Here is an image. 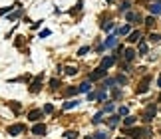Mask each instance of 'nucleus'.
Returning a JSON list of instances; mask_svg holds the SVG:
<instances>
[{"mask_svg":"<svg viewBox=\"0 0 161 139\" xmlns=\"http://www.w3.org/2000/svg\"><path fill=\"white\" fill-rule=\"evenodd\" d=\"M145 24H147V26H153V24H155V18H153V16H149V18L145 20Z\"/></svg>","mask_w":161,"mask_h":139,"instance_id":"39","label":"nucleus"},{"mask_svg":"<svg viewBox=\"0 0 161 139\" xmlns=\"http://www.w3.org/2000/svg\"><path fill=\"white\" fill-rule=\"evenodd\" d=\"M125 133L131 139H141V137H145L149 131H147V129H125Z\"/></svg>","mask_w":161,"mask_h":139,"instance_id":"1","label":"nucleus"},{"mask_svg":"<svg viewBox=\"0 0 161 139\" xmlns=\"http://www.w3.org/2000/svg\"><path fill=\"white\" fill-rule=\"evenodd\" d=\"M24 131H26V127H24L22 123H14V125L8 127V133H10V135H20V133H24Z\"/></svg>","mask_w":161,"mask_h":139,"instance_id":"4","label":"nucleus"},{"mask_svg":"<svg viewBox=\"0 0 161 139\" xmlns=\"http://www.w3.org/2000/svg\"><path fill=\"white\" fill-rule=\"evenodd\" d=\"M155 113H157V107H155L153 104L147 105V109H145V113H143V121H147V123H149L151 119H153V115H155Z\"/></svg>","mask_w":161,"mask_h":139,"instance_id":"2","label":"nucleus"},{"mask_svg":"<svg viewBox=\"0 0 161 139\" xmlns=\"http://www.w3.org/2000/svg\"><path fill=\"white\" fill-rule=\"evenodd\" d=\"M86 54H90V48H80V50H78V56H86Z\"/></svg>","mask_w":161,"mask_h":139,"instance_id":"28","label":"nucleus"},{"mask_svg":"<svg viewBox=\"0 0 161 139\" xmlns=\"http://www.w3.org/2000/svg\"><path fill=\"white\" fill-rule=\"evenodd\" d=\"M115 64V56H107V58H104L102 60V66L100 68H104V70H109L112 66Z\"/></svg>","mask_w":161,"mask_h":139,"instance_id":"6","label":"nucleus"},{"mask_svg":"<svg viewBox=\"0 0 161 139\" xmlns=\"http://www.w3.org/2000/svg\"><path fill=\"white\" fill-rule=\"evenodd\" d=\"M149 40H151V42H159V40H161V34H157V32H153V34L149 36Z\"/></svg>","mask_w":161,"mask_h":139,"instance_id":"27","label":"nucleus"},{"mask_svg":"<svg viewBox=\"0 0 161 139\" xmlns=\"http://www.w3.org/2000/svg\"><path fill=\"white\" fill-rule=\"evenodd\" d=\"M104 30H105V32H112V30H114V22H107L104 26Z\"/></svg>","mask_w":161,"mask_h":139,"instance_id":"34","label":"nucleus"},{"mask_svg":"<svg viewBox=\"0 0 161 139\" xmlns=\"http://www.w3.org/2000/svg\"><path fill=\"white\" fill-rule=\"evenodd\" d=\"M129 6H131L129 2H121V4H119V10H121V12H127V10H129Z\"/></svg>","mask_w":161,"mask_h":139,"instance_id":"26","label":"nucleus"},{"mask_svg":"<svg viewBox=\"0 0 161 139\" xmlns=\"http://www.w3.org/2000/svg\"><path fill=\"white\" fill-rule=\"evenodd\" d=\"M52 111H54V105H52V104L44 105V113H52Z\"/></svg>","mask_w":161,"mask_h":139,"instance_id":"29","label":"nucleus"},{"mask_svg":"<svg viewBox=\"0 0 161 139\" xmlns=\"http://www.w3.org/2000/svg\"><path fill=\"white\" fill-rule=\"evenodd\" d=\"M137 40H141V34H139L137 30H135V32H131L129 38H127V42H137Z\"/></svg>","mask_w":161,"mask_h":139,"instance_id":"15","label":"nucleus"},{"mask_svg":"<svg viewBox=\"0 0 161 139\" xmlns=\"http://www.w3.org/2000/svg\"><path fill=\"white\" fill-rule=\"evenodd\" d=\"M117 139H127V137H117Z\"/></svg>","mask_w":161,"mask_h":139,"instance_id":"44","label":"nucleus"},{"mask_svg":"<svg viewBox=\"0 0 161 139\" xmlns=\"http://www.w3.org/2000/svg\"><path fill=\"white\" fill-rule=\"evenodd\" d=\"M159 99H161V97H159Z\"/></svg>","mask_w":161,"mask_h":139,"instance_id":"45","label":"nucleus"},{"mask_svg":"<svg viewBox=\"0 0 161 139\" xmlns=\"http://www.w3.org/2000/svg\"><path fill=\"white\" fill-rule=\"evenodd\" d=\"M112 95H114L115 99H117V97H121V92H119L117 88H114V92H112Z\"/></svg>","mask_w":161,"mask_h":139,"instance_id":"37","label":"nucleus"},{"mask_svg":"<svg viewBox=\"0 0 161 139\" xmlns=\"http://www.w3.org/2000/svg\"><path fill=\"white\" fill-rule=\"evenodd\" d=\"M8 105H10V107L14 109V111H16V113L20 111V104H18V101H8Z\"/></svg>","mask_w":161,"mask_h":139,"instance_id":"23","label":"nucleus"},{"mask_svg":"<svg viewBox=\"0 0 161 139\" xmlns=\"http://www.w3.org/2000/svg\"><path fill=\"white\" fill-rule=\"evenodd\" d=\"M32 133H36V135H44V133H46V125H44V123L34 125V127H32Z\"/></svg>","mask_w":161,"mask_h":139,"instance_id":"9","label":"nucleus"},{"mask_svg":"<svg viewBox=\"0 0 161 139\" xmlns=\"http://www.w3.org/2000/svg\"><path fill=\"white\" fill-rule=\"evenodd\" d=\"M115 81H119V83H127V78H125V76H117Z\"/></svg>","mask_w":161,"mask_h":139,"instance_id":"36","label":"nucleus"},{"mask_svg":"<svg viewBox=\"0 0 161 139\" xmlns=\"http://www.w3.org/2000/svg\"><path fill=\"white\" fill-rule=\"evenodd\" d=\"M46 36H50V30H42L40 32V38H46Z\"/></svg>","mask_w":161,"mask_h":139,"instance_id":"42","label":"nucleus"},{"mask_svg":"<svg viewBox=\"0 0 161 139\" xmlns=\"http://www.w3.org/2000/svg\"><path fill=\"white\" fill-rule=\"evenodd\" d=\"M125 18H127V22H131V24H133V22H139V20H141L137 14H133V12H127V16H125Z\"/></svg>","mask_w":161,"mask_h":139,"instance_id":"14","label":"nucleus"},{"mask_svg":"<svg viewBox=\"0 0 161 139\" xmlns=\"http://www.w3.org/2000/svg\"><path fill=\"white\" fill-rule=\"evenodd\" d=\"M117 121H119V115H112L107 119V123H109V127H115L117 125Z\"/></svg>","mask_w":161,"mask_h":139,"instance_id":"18","label":"nucleus"},{"mask_svg":"<svg viewBox=\"0 0 161 139\" xmlns=\"http://www.w3.org/2000/svg\"><path fill=\"white\" fill-rule=\"evenodd\" d=\"M149 12L153 14V16H159V14H161V4H159V2H153V4L149 6Z\"/></svg>","mask_w":161,"mask_h":139,"instance_id":"10","label":"nucleus"},{"mask_svg":"<svg viewBox=\"0 0 161 139\" xmlns=\"http://www.w3.org/2000/svg\"><path fill=\"white\" fill-rule=\"evenodd\" d=\"M14 6H18V4H14ZM14 6H8V8H0V16H4L6 12H10L12 8H14Z\"/></svg>","mask_w":161,"mask_h":139,"instance_id":"32","label":"nucleus"},{"mask_svg":"<svg viewBox=\"0 0 161 139\" xmlns=\"http://www.w3.org/2000/svg\"><path fill=\"white\" fill-rule=\"evenodd\" d=\"M42 117H44V109H42V111H40V109H32V111L28 113V119H30V121H40Z\"/></svg>","mask_w":161,"mask_h":139,"instance_id":"5","label":"nucleus"},{"mask_svg":"<svg viewBox=\"0 0 161 139\" xmlns=\"http://www.w3.org/2000/svg\"><path fill=\"white\" fill-rule=\"evenodd\" d=\"M157 83H159V88H161V78H159V80H157Z\"/></svg>","mask_w":161,"mask_h":139,"instance_id":"43","label":"nucleus"},{"mask_svg":"<svg viewBox=\"0 0 161 139\" xmlns=\"http://www.w3.org/2000/svg\"><path fill=\"white\" fill-rule=\"evenodd\" d=\"M139 54H147V44L145 42H139Z\"/></svg>","mask_w":161,"mask_h":139,"instance_id":"25","label":"nucleus"},{"mask_svg":"<svg viewBox=\"0 0 161 139\" xmlns=\"http://www.w3.org/2000/svg\"><path fill=\"white\" fill-rule=\"evenodd\" d=\"M78 88H80V93H88L90 90H92V81H90V80H88V81H84V83H80Z\"/></svg>","mask_w":161,"mask_h":139,"instance_id":"11","label":"nucleus"},{"mask_svg":"<svg viewBox=\"0 0 161 139\" xmlns=\"http://www.w3.org/2000/svg\"><path fill=\"white\" fill-rule=\"evenodd\" d=\"M102 119H104V111H98V113H95V115H93V123H102Z\"/></svg>","mask_w":161,"mask_h":139,"instance_id":"19","label":"nucleus"},{"mask_svg":"<svg viewBox=\"0 0 161 139\" xmlns=\"http://www.w3.org/2000/svg\"><path fill=\"white\" fill-rule=\"evenodd\" d=\"M66 93H68V95H76V93H80V88H68Z\"/></svg>","mask_w":161,"mask_h":139,"instance_id":"24","label":"nucleus"},{"mask_svg":"<svg viewBox=\"0 0 161 139\" xmlns=\"http://www.w3.org/2000/svg\"><path fill=\"white\" fill-rule=\"evenodd\" d=\"M64 72H66L68 76H76V74H78V68H76V66H66Z\"/></svg>","mask_w":161,"mask_h":139,"instance_id":"16","label":"nucleus"},{"mask_svg":"<svg viewBox=\"0 0 161 139\" xmlns=\"http://www.w3.org/2000/svg\"><path fill=\"white\" fill-rule=\"evenodd\" d=\"M105 72H107V70H104V68H98V70H93L92 74L88 76V80H90V81L100 80V78H104V76H105Z\"/></svg>","mask_w":161,"mask_h":139,"instance_id":"3","label":"nucleus"},{"mask_svg":"<svg viewBox=\"0 0 161 139\" xmlns=\"http://www.w3.org/2000/svg\"><path fill=\"white\" fill-rule=\"evenodd\" d=\"M135 121H137V117H133V115H125V119H123V125H125V127H131V125H133Z\"/></svg>","mask_w":161,"mask_h":139,"instance_id":"13","label":"nucleus"},{"mask_svg":"<svg viewBox=\"0 0 161 139\" xmlns=\"http://www.w3.org/2000/svg\"><path fill=\"white\" fill-rule=\"evenodd\" d=\"M40 88H42V76L34 78L32 85H30V92H32V93H36V92H40Z\"/></svg>","mask_w":161,"mask_h":139,"instance_id":"7","label":"nucleus"},{"mask_svg":"<svg viewBox=\"0 0 161 139\" xmlns=\"http://www.w3.org/2000/svg\"><path fill=\"white\" fill-rule=\"evenodd\" d=\"M64 137H66V139H76V137H78V131H66Z\"/></svg>","mask_w":161,"mask_h":139,"instance_id":"20","label":"nucleus"},{"mask_svg":"<svg viewBox=\"0 0 161 139\" xmlns=\"http://www.w3.org/2000/svg\"><path fill=\"white\" fill-rule=\"evenodd\" d=\"M98 97V93H88V101H93Z\"/></svg>","mask_w":161,"mask_h":139,"instance_id":"40","label":"nucleus"},{"mask_svg":"<svg viewBox=\"0 0 161 139\" xmlns=\"http://www.w3.org/2000/svg\"><path fill=\"white\" fill-rule=\"evenodd\" d=\"M114 83H115V80H105V88H112Z\"/></svg>","mask_w":161,"mask_h":139,"instance_id":"41","label":"nucleus"},{"mask_svg":"<svg viewBox=\"0 0 161 139\" xmlns=\"http://www.w3.org/2000/svg\"><path fill=\"white\" fill-rule=\"evenodd\" d=\"M147 90H149V78H145V80L139 83L137 88V93H147Z\"/></svg>","mask_w":161,"mask_h":139,"instance_id":"8","label":"nucleus"},{"mask_svg":"<svg viewBox=\"0 0 161 139\" xmlns=\"http://www.w3.org/2000/svg\"><path fill=\"white\" fill-rule=\"evenodd\" d=\"M127 113H129V109H127L125 105H121L119 107V115H127Z\"/></svg>","mask_w":161,"mask_h":139,"instance_id":"33","label":"nucleus"},{"mask_svg":"<svg viewBox=\"0 0 161 139\" xmlns=\"http://www.w3.org/2000/svg\"><path fill=\"white\" fill-rule=\"evenodd\" d=\"M105 95H107V93H105V90H102V92H98V99H105Z\"/></svg>","mask_w":161,"mask_h":139,"instance_id":"38","label":"nucleus"},{"mask_svg":"<svg viewBox=\"0 0 161 139\" xmlns=\"http://www.w3.org/2000/svg\"><path fill=\"white\" fill-rule=\"evenodd\" d=\"M117 34H121V36H125V34H131V32H129V26H121V28L117 30Z\"/></svg>","mask_w":161,"mask_h":139,"instance_id":"22","label":"nucleus"},{"mask_svg":"<svg viewBox=\"0 0 161 139\" xmlns=\"http://www.w3.org/2000/svg\"><path fill=\"white\" fill-rule=\"evenodd\" d=\"M114 46H117V38H115V36H109L104 42V48H114Z\"/></svg>","mask_w":161,"mask_h":139,"instance_id":"12","label":"nucleus"},{"mask_svg":"<svg viewBox=\"0 0 161 139\" xmlns=\"http://www.w3.org/2000/svg\"><path fill=\"white\" fill-rule=\"evenodd\" d=\"M123 56H125L127 62H131V60L135 58V50H131V48H129V50H125V54H123Z\"/></svg>","mask_w":161,"mask_h":139,"instance_id":"17","label":"nucleus"},{"mask_svg":"<svg viewBox=\"0 0 161 139\" xmlns=\"http://www.w3.org/2000/svg\"><path fill=\"white\" fill-rule=\"evenodd\" d=\"M50 85H52V90L60 88V80H52V81H50Z\"/></svg>","mask_w":161,"mask_h":139,"instance_id":"35","label":"nucleus"},{"mask_svg":"<svg viewBox=\"0 0 161 139\" xmlns=\"http://www.w3.org/2000/svg\"><path fill=\"white\" fill-rule=\"evenodd\" d=\"M76 105H78V101L72 99V101H66V104H64V109H72V107H76Z\"/></svg>","mask_w":161,"mask_h":139,"instance_id":"21","label":"nucleus"},{"mask_svg":"<svg viewBox=\"0 0 161 139\" xmlns=\"http://www.w3.org/2000/svg\"><path fill=\"white\" fill-rule=\"evenodd\" d=\"M115 107H114V104H105V107H104V111L105 113H109V111H114Z\"/></svg>","mask_w":161,"mask_h":139,"instance_id":"31","label":"nucleus"},{"mask_svg":"<svg viewBox=\"0 0 161 139\" xmlns=\"http://www.w3.org/2000/svg\"><path fill=\"white\" fill-rule=\"evenodd\" d=\"M93 139H107V133H104V131H98Z\"/></svg>","mask_w":161,"mask_h":139,"instance_id":"30","label":"nucleus"}]
</instances>
